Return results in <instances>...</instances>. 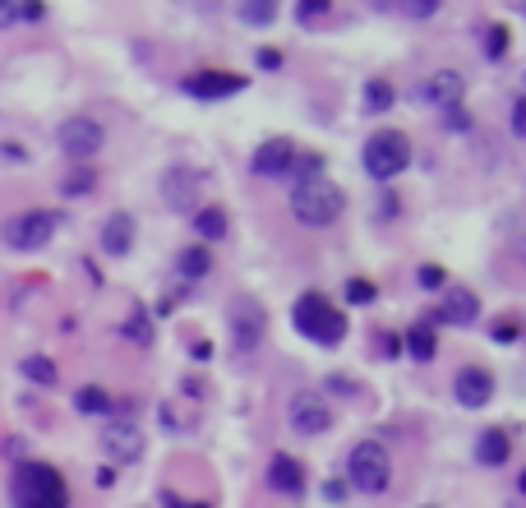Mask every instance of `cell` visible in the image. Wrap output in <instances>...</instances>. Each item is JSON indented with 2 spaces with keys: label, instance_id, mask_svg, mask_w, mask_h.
I'll return each mask as SVG.
<instances>
[{
  "label": "cell",
  "instance_id": "obj_1",
  "mask_svg": "<svg viewBox=\"0 0 526 508\" xmlns=\"http://www.w3.org/2000/svg\"><path fill=\"white\" fill-rule=\"evenodd\" d=\"M10 504L14 508H70V490L65 476L47 462H19L10 485Z\"/></svg>",
  "mask_w": 526,
  "mask_h": 508
},
{
  "label": "cell",
  "instance_id": "obj_2",
  "mask_svg": "<svg viewBox=\"0 0 526 508\" xmlns=\"http://www.w3.org/2000/svg\"><path fill=\"white\" fill-rule=\"evenodd\" d=\"M347 208V194L337 190L328 176H314L305 185H291V213L300 227H333Z\"/></svg>",
  "mask_w": 526,
  "mask_h": 508
},
{
  "label": "cell",
  "instance_id": "obj_3",
  "mask_svg": "<svg viewBox=\"0 0 526 508\" xmlns=\"http://www.w3.org/2000/svg\"><path fill=\"white\" fill-rule=\"evenodd\" d=\"M291 324H296L300 338L319 342V347H342V338H347V315H342L337 305L323 301L319 291L300 296L296 310H291Z\"/></svg>",
  "mask_w": 526,
  "mask_h": 508
},
{
  "label": "cell",
  "instance_id": "obj_4",
  "mask_svg": "<svg viewBox=\"0 0 526 508\" xmlns=\"http://www.w3.org/2000/svg\"><path fill=\"white\" fill-rule=\"evenodd\" d=\"M347 476L360 495H383L393 485V462H388V448L379 439H360L347 453Z\"/></svg>",
  "mask_w": 526,
  "mask_h": 508
},
{
  "label": "cell",
  "instance_id": "obj_5",
  "mask_svg": "<svg viewBox=\"0 0 526 508\" xmlns=\"http://www.w3.org/2000/svg\"><path fill=\"white\" fill-rule=\"evenodd\" d=\"M360 162H365V171H370L374 181H393V176H402L411 167V139L402 130H374L365 139Z\"/></svg>",
  "mask_w": 526,
  "mask_h": 508
},
{
  "label": "cell",
  "instance_id": "obj_6",
  "mask_svg": "<svg viewBox=\"0 0 526 508\" xmlns=\"http://www.w3.org/2000/svg\"><path fill=\"white\" fill-rule=\"evenodd\" d=\"M56 231H60V213H51V208H28V213H14V218L0 227V241L10 245V250L28 254V250H42Z\"/></svg>",
  "mask_w": 526,
  "mask_h": 508
},
{
  "label": "cell",
  "instance_id": "obj_7",
  "mask_svg": "<svg viewBox=\"0 0 526 508\" xmlns=\"http://www.w3.org/2000/svg\"><path fill=\"white\" fill-rule=\"evenodd\" d=\"M102 139H107V134H102V125H97L93 116H70V121H60V130H56V148L70 162H79V167H84L88 158H97Z\"/></svg>",
  "mask_w": 526,
  "mask_h": 508
},
{
  "label": "cell",
  "instance_id": "obj_8",
  "mask_svg": "<svg viewBox=\"0 0 526 508\" xmlns=\"http://www.w3.org/2000/svg\"><path fill=\"white\" fill-rule=\"evenodd\" d=\"M287 416H291V430H296V435H305V439L328 435V430H333V407H328V398H323V393H314V388H300L296 398H291Z\"/></svg>",
  "mask_w": 526,
  "mask_h": 508
},
{
  "label": "cell",
  "instance_id": "obj_9",
  "mask_svg": "<svg viewBox=\"0 0 526 508\" xmlns=\"http://www.w3.org/2000/svg\"><path fill=\"white\" fill-rule=\"evenodd\" d=\"M102 453L111 462H139L144 458V430L130 421V416H111L102 425Z\"/></svg>",
  "mask_w": 526,
  "mask_h": 508
},
{
  "label": "cell",
  "instance_id": "obj_10",
  "mask_svg": "<svg viewBox=\"0 0 526 508\" xmlns=\"http://www.w3.org/2000/svg\"><path fill=\"white\" fill-rule=\"evenodd\" d=\"M199 194H204V176L194 167H171L162 176V199L176 213H199Z\"/></svg>",
  "mask_w": 526,
  "mask_h": 508
},
{
  "label": "cell",
  "instance_id": "obj_11",
  "mask_svg": "<svg viewBox=\"0 0 526 508\" xmlns=\"http://www.w3.org/2000/svg\"><path fill=\"white\" fill-rule=\"evenodd\" d=\"M263 333H268V315H263L259 301H236L231 305V338H236V351H254L263 342Z\"/></svg>",
  "mask_w": 526,
  "mask_h": 508
},
{
  "label": "cell",
  "instance_id": "obj_12",
  "mask_svg": "<svg viewBox=\"0 0 526 508\" xmlns=\"http://www.w3.org/2000/svg\"><path fill=\"white\" fill-rule=\"evenodd\" d=\"M462 88H467V79H462L457 70H434L430 79L416 88V102H420V107L448 111V107H457V102H462Z\"/></svg>",
  "mask_w": 526,
  "mask_h": 508
},
{
  "label": "cell",
  "instance_id": "obj_13",
  "mask_svg": "<svg viewBox=\"0 0 526 508\" xmlns=\"http://www.w3.org/2000/svg\"><path fill=\"white\" fill-rule=\"evenodd\" d=\"M180 88H185L190 97L217 102V97H236V93H245V79H240V74H227V70H204V74H190V79H185Z\"/></svg>",
  "mask_w": 526,
  "mask_h": 508
},
{
  "label": "cell",
  "instance_id": "obj_14",
  "mask_svg": "<svg viewBox=\"0 0 526 508\" xmlns=\"http://www.w3.org/2000/svg\"><path fill=\"white\" fill-rule=\"evenodd\" d=\"M453 398L462 402V407H471V412H480V407L494 398V375L480 370V365H467V370L453 379Z\"/></svg>",
  "mask_w": 526,
  "mask_h": 508
},
{
  "label": "cell",
  "instance_id": "obj_15",
  "mask_svg": "<svg viewBox=\"0 0 526 508\" xmlns=\"http://www.w3.org/2000/svg\"><path fill=\"white\" fill-rule=\"evenodd\" d=\"M291 162H296V144L291 139H263L259 148H254V176H287Z\"/></svg>",
  "mask_w": 526,
  "mask_h": 508
},
{
  "label": "cell",
  "instance_id": "obj_16",
  "mask_svg": "<svg viewBox=\"0 0 526 508\" xmlns=\"http://www.w3.org/2000/svg\"><path fill=\"white\" fill-rule=\"evenodd\" d=\"M268 490H277V495H305V467H300L291 453H273V462H268Z\"/></svg>",
  "mask_w": 526,
  "mask_h": 508
},
{
  "label": "cell",
  "instance_id": "obj_17",
  "mask_svg": "<svg viewBox=\"0 0 526 508\" xmlns=\"http://www.w3.org/2000/svg\"><path fill=\"white\" fill-rule=\"evenodd\" d=\"M434 319L439 324H457V328H471L480 319V301H476V291H467V287H457V291H448L443 296V305L434 310Z\"/></svg>",
  "mask_w": 526,
  "mask_h": 508
},
{
  "label": "cell",
  "instance_id": "obj_18",
  "mask_svg": "<svg viewBox=\"0 0 526 508\" xmlns=\"http://www.w3.org/2000/svg\"><path fill=\"white\" fill-rule=\"evenodd\" d=\"M97 241H102V250L107 254H130V245H134V218L130 213H111L107 222H102V236H97Z\"/></svg>",
  "mask_w": 526,
  "mask_h": 508
},
{
  "label": "cell",
  "instance_id": "obj_19",
  "mask_svg": "<svg viewBox=\"0 0 526 508\" xmlns=\"http://www.w3.org/2000/svg\"><path fill=\"white\" fill-rule=\"evenodd\" d=\"M47 14V5L42 0H0V28L10 24H37Z\"/></svg>",
  "mask_w": 526,
  "mask_h": 508
},
{
  "label": "cell",
  "instance_id": "obj_20",
  "mask_svg": "<svg viewBox=\"0 0 526 508\" xmlns=\"http://www.w3.org/2000/svg\"><path fill=\"white\" fill-rule=\"evenodd\" d=\"M208 268H213V259H208V250H204V245H185V250L176 254V273H180L185 282L208 278Z\"/></svg>",
  "mask_w": 526,
  "mask_h": 508
},
{
  "label": "cell",
  "instance_id": "obj_21",
  "mask_svg": "<svg viewBox=\"0 0 526 508\" xmlns=\"http://www.w3.org/2000/svg\"><path fill=\"white\" fill-rule=\"evenodd\" d=\"M476 462L480 467H503L508 462V435L503 430H485L476 439Z\"/></svg>",
  "mask_w": 526,
  "mask_h": 508
},
{
  "label": "cell",
  "instance_id": "obj_22",
  "mask_svg": "<svg viewBox=\"0 0 526 508\" xmlns=\"http://www.w3.org/2000/svg\"><path fill=\"white\" fill-rule=\"evenodd\" d=\"M194 231H199V241H222L227 236V213L217 204H204L194 213Z\"/></svg>",
  "mask_w": 526,
  "mask_h": 508
},
{
  "label": "cell",
  "instance_id": "obj_23",
  "mask_svg": "<svg viewBox=\"0 0 526 508\" xmlns=\"http://www.w3.org/2000/svg\"><path fill=\"white\" fill-rule=\"evenodd\" d=\"M120 333L134 342V347H153V319H148L144 305H130V315L120 324Z\"/></svg>",
  "mask_w": 526,
  "mask_h": 508
},
{
  "label": "cell",
  "instance_id": "obj_24",
  "mask_svg": "<svg viewBox=\"0 0 526 508\" xmlns=\"http://www.w3.org/2000/svg\"><path fill=\"white\" fill-rule=\"evenodd\" d=\"M74 412H79V416H111V398H107V388L84 384L79 393H74Z\"/></svg>",
  "mask_w": 526,
  "mask_h": 508
},
{
  "label": "cell",
  "instance_id": "obj_25",
  "mask_svg": "<svg viewBox=\"0 0 526 508\" xmlns=\"http://www.w3.org/2000/svg\"><path fill=\"white\" fill-rule=\"evenodd\" d=\"M19 375L28 379V384H37V388H51L56 384V361H47V356H24V361H19Z\"/></svg>",
  "mask_w": 526,
  "mask_h": 508
},
{
  "label": "cell",
  "instance_id": "obj_26",
  "mask_svg": "<svg viewBox=\"0 0 526 508\" xmlns=\"http://www.w3.org/2000/svg\"><path fill=\"white\" fill-rule=\"evenodd\" d=\"M236 14H240V24H250V28L277 24V5H273V0H245V5H236Z\"/></svg>",
  "mask_w": 526,
  "mask_h": 508
},
{
  "label": "cell",
  "instance_id": "obj_27",
  "mask_svg": "<svg viewBox=\"0 0 526 508\" xmlns=\"http://www.w3.org/2000/svg\"><path fill=\"white\" fill-rule=\"evenodd\" d=\"M374 10H383V14L393 10V14H407V19H430V14H439V0H393V5L379 0Z\"/></svg>",
  "mask_w": 526,
  "mask_h": 508
},
{
  "label": "cell",
  "instance_id": "obj_28",
  "mask_svg": "<svg viewBox=\"0 0 526 508\" xmlns=\"http://www.w3.org/2000/svg\"><path fill=\"white\" fill-rule=\"evenodd\" d=\"M388 107H393V84L388 79H370L365 84V116H383Z\"/></svg>",
  "mask_w": 526,
  "mask_h": 508
},
{
  "label": "cell",
  "instance_id": "obj_29",
  "mask_svg": "<svg viewBox=\"0 0 526 508\" xmlns=\"http://www.w3.org/2000/svg\"><path fill=\"white\" fill-rule=\"evenodd\" d=\"M291 185H305V181H314V176H323V158L319 153H296V162H291Z\"/></svg>",
  "mask_w": 526,
  "mask_h": 508
},
{
  "label": "cell",
  "instance_id": "obj_30",
  "mask_svg": "<svg viewBox=\"0 0 526 508\" xmlns=\"http://www.w3.org/2000/svg\"><path fill=\"white\" fill-rule=\"evenodd\" d=\"M407 351L411 356H416V361H434V333L425 324H416L407 333Z\"/></svg>",
  "mask_w": 526,
  "mask_h": 508
},
{
  "label": "cell",
  "instance_id": "obj_31",
  "mask_svg": "<svg viewBox=\"0 0 526 508\" xmlns=\"http://www.w3.org/2000/svg\"><path fill=\"white\" fill-rule=\"evenodd\" d=\"M93 185H97V176H93L88 167H79V171H70V176H65V185H60V190L70 194V199H84Z\"/></svg>",
  "mask_w": 526,
  "mask_h": 508
},
{
  "label": "cell",
  "instance_id": "obj_32",
  "mask_svg": "<svg viewBox=\"0 0 526 508\" xmlns=\"http://www.w3.org/2000/svg\"><path fill=\"white\" fill-rule=\"evenodd\" d=\"M485 56L503 61L508 56V28H485Z\"/></svg>",
  "mask_w": 526,
  "mask_h": 508
},
{
  "label": "cell",
  "instance_id": "obj_33",
  "mask_svg": "<svg viewBox=\"0 0 526 508\" xmlns=\"http://www.w3.org/2000/svg\"><path fill=\"white\" fill-rule=\"evenodd\" d=\"M374 296H379V291H374V282H365V278H351L347 282V301L351 305H370Z\"/></svg>",
  "mask_w": 526,
  "mask_h": 508
},
{
  "label": "cell",
  "instance_id": "obj_34",
  "mask_svg": "<svg viewBox=\"0 0 526 508\" xmlns=\"http://www.w3.org/2000/svg\"><path fill=\"white\" fill-rule=\"evenodd\" d=\"M416 282H420L425 291H439V287H443V268H439V264H420V268H416Z\"/></svg>",
  "mask_w": 526,
  "mask_h": 508
},
{
  "label": "cell",
  "instance_id": "obj_35",
  "mask_svg": "<svg viewBox=\"0 0 526 508\" xmlns=\"http://www.w3.org/2000/svg\"><path fill=\"white\" fill-rule=\"evenodd\" d=\"M291 10H296L300 24H310V19H319V14L333 10V5H328V0H300V5H291Z\"/></svg>",
  "mask_w": 526,
  "mask_h": 508
},
{
  "label": "cell",
  "instance_id": "obj_36",
  "mask_svg": "<svg viewBox=\"0 0 526 508\" xmlns=\"http://www.w3.org/2000/svg\"><path fill=\"white\" fill-rule=\"evenodd\" d=\"M443 125H448V130H471V116H467V111H462V107H448V111H443Z\"/></svg>",
  "mask_w": 526,
  "mask_h": 508
},
{
  "label": "cell",
  "instance_id": "obj_37",
  "mask_svg": "<svg viewBox=\"0 0 526 508\" xmlns=\"http://www.w3.org/2000/svg\"><path fill=\"white\" fill-rule=\"evenodd\" d=\"M254 61H259V70H277V65H282V51L259 47V56H254Z\"/></svg>",
  "mask_w": 526,
  "mask_h": 508
},
{
  "label": "cell",
  "instance_id": "obj_38",
  "mask_svg": "<svg viewBox=\"0 0 526 508\" xmlns=\"http://www.w3.org/2000/svg\"><path fill=\"white\" fill-rule=\"evenodd\" d=\"M323 499H328V504H342V499H347V485H342V481H323Z\"/></svg>",
  "mask_w": 526,
  "mask_h": 508
},
{
  "label": "cell",
  "instance_id": "obj_39",
  "mask_svg": "<svg viewBox=\"0 0 526 508\" xmlns=\"http://www.w3.org/2000/svg\"><path fill=\"white\" fill-rule=\"evenodd\" d=\"M513 134H517V139H526V97L513 107Z\"/></svg>",
  "mask_w": 526,
  "mask_h": 508
},
{
  "label": "cell",
  "instance_id": "obj_40",
  "mask_svg": "<svg viewBox=\"0 0 526 508\" xmlns=\"http://www.w3.org/2000/svg\"><path fill=\"white\" fill-rule=\"evenodd\" d=\"M0 158H5V162H28V153L19 144H0Z\"/></svg>",
  "mask_w": 526,
  "mask_h": 508
},
{
  "label": "cell",
  "instance_id": "obj_41",
  "mask_svg": "<svg viewBox=\"0 0 526 508\" xmlns=\"http://www.w3.org/2000/svg\"><path fill=\"white\" fill-rule=\"evenodd\" d=\"M513 338H517V324H508V319L494 324V342H513Z\"/></svg>",
  "mask_w": 526,
  "mask_h": 508
},
{
  "label": "cell",
  "instance_id": "obj_42",
  "mask_svg": "<svg viewBox=\"0 0 526 508\" xmlns=\"http://www.w3.org/2000/svg\"><path fill=\"white\" fill-rule=\"evenodd\" d=\"M162 508H208V504H185V499H176L171 490H162Z\"/></svg>",
  "mask_w": 526,
  "mask_h": 508
},
{
  "label": "cell",
  "instance_id": "obj_43",
  "mask_svg": "<svg viewBox=\"0 0 526 508\" xmlns=\"http://www.w3.org/2000/svg\"><path fill=\"white\" fill-rule=\"evenodd\" d=\"M379 342H383V347H379V351H383V356H397V351H402V338H388V333H383V338H379Z\"/></svg>",
  "mask_w": 526,
  "mask_h": 508
},
{
  "label": "cell",
  "instance_id": "obj_44",
  "mask_svg": "<svg viewBox=\"0 0 526 508\" xmlns=\"http://www.w3.org/2000/svg\"><path fill=\"white\" fill-rule=\"evenodd\" d=\"M328 388H333V393H351V379L347 375H333V379H328Z\"/></svg>",
  "mask_w": 526,
  "mask_h": 508
},
{
  "label": "cell",
  "instance_id": "obj_45",
  "mask_svg": "<svg viewBox=\"0 0 526 508\" xmlns=\"http://www.w3.org/2000/svg\"><path fill=\"white\" fill-rule=\"evenodd\" d=\"M190 356H194V361H208V356H213V347H208V342H194Z\"/></svg>",
  "mask_w": 526,
  "mask_h": 508
}]
</instances>
